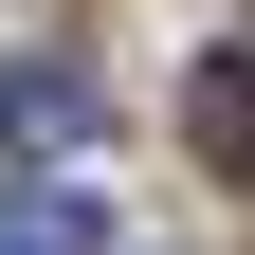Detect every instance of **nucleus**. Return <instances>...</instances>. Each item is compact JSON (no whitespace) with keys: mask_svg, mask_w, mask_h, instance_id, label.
Masks as SVG:
<instances>
[{"mask_svg":"<svg viewBox=\"0 0 255 255\" xmlns=\"http://www.w3.org/2000/svg\"><path fill=\"white\" fill-rule=\"evenodd\" d=\"M91 128V73L73 55H0V146H73Z\"/></svg>","mask_w":255,"mask_h":255,"instance_id":"1","label":"nucleus"},{"mask_svg":"<svg viewBox=\"0 0 255 255\" xmlns=\"http://www.w3.org/2000/svg\"><path fill=\"white\" fill-rule=\"evenodd\" d=\"M182 128H201V164L237 182V146H255V73H237V37L201 55V91H182Z\"/></svg>","mask_w":255,"mask_h":255,"instance_id":"2","label":"nucleus"},{"mask_svg":"<svg viewBox=\"0 0 255 255\" xmlns=\"http://www.w3.org/2000/svg\"><path fill=\"white\" fill-rule=\"evenodd\" d=\"M91 237H110L91 201H18V255H91Z\"/></svg>","mask_w":255,"mask_h":255,"instance_id":"3","label":"nucleus"}]
</instances>
